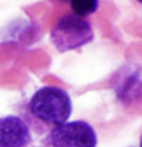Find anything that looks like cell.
Instances as JSON below:
<instances>
[{
	"label": "cell",
	"mask_w": 142,
	"mask_h": 147,
	"mask_svg": "<svg viewBox=\"0 0 142 147\" xmlns=\"http://www.w3.org/2000/svg\"><path fill=\"white\" fill-rule=\"evenodd\" d=\"M29 107L34 117L57 127L67 123L71 114V98L60 87L46 86L34 93Z\"/></svg>",
	"instance_id": "6da1fadb"
},
{
	"label": "cell",
	"mask_w": 142,
	"mask_h": 147,
	"mask_svg": "<svg viewBox=\"0 0 142 147\" xmlns=\"http://www.w3.org/2000/svg\"><path fill=\"white\" fill-rule=\"evenodd\" d=\"M50 39L60 51H68L88 45L94 39V32L85 17L67 14L55 23Z\"/></svg>",
	"instance_id": "7a4b0ae2"
},
{
	"label": "cell",
	"mask_w": 142,
	"mask_h": 147,
	"mask_svg": "<svg viewBox=\"0 0 142 147\" xmlns=\"http://www.w3.org/2000/svg\"><path fill=\"white\" fill-rule=\"evenodd\" d=\"M50 143L53 147H97V134L85 121H70L54 127Z\"/></svg>",
	"instance_id": "3957f363"
},
{
	"label": "cell",
	"mask_w": 142,
	"mask_h": 147,
	"mask_svg": "<svg viewBox=\"0 0 142 147\" xmlns=\"http://www.w3.org/2000/svg\"><path fill=\"white\" fill-rule=\"evenodd\" d=\"M31 139L29 126L17 116L0 119V147H24Z\"/></svg>",
	"instance_id": "277c9868"
},
{
	"label": "cell",
	"mask_w": 142,
	"mask_h": 147,
	"mask_svg": "<svg viewBox=\"0 0 142 147\" xmlns=\"http://www.w3.org/2000/svg\"><path fill=\"white\" fill-rule=\"evenodd\" d=\"M74 14L80 17H87L97 11L99 0H68Z\"/></svg>",
	"instance_id": "5b68a950"
},
{
	"label": "cell",
	"mask_w": 142,
	"mask_h": 147,
	"mask_svg": "<svg viewBox=\"0 0 142 147\" xmlns=\"http://www.w3.org/2000/svg\"><path fill=\"white\" fill-rule=\"evenodd\" d=\"M139 147H142V136H141V142H139Z\"/></svg>",
	"instance_id": "8992f818"
},
{
	"label": "cell",
	"mask_w": 142,
	"mask_h": 147,
	"mask_svg": "<svg viewBox=\"0 0 142 147\" xmlns=\"http://www.w3.org/2000/svg\"><path fill=\"white\" fill-rule=\"evenodd\" d=\"M138 1H139V3H141V4H142V0H138Z\"/></svg>",
	"instance_id": "52a82bcc"
}]
</instances>
